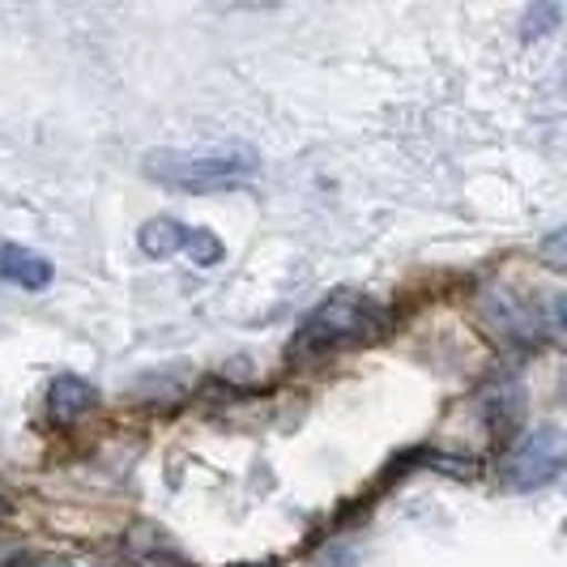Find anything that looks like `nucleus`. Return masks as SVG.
Masks as SVG:
<instances>
[{
    "instance_id": "20e7f679",
    "label": "nucleus",
    "mask_w": 567,
    "mask_h": 567,
    "mask_svg": "<svg viewBox=\"0 0 567 567\" xmlns=\"http://www.w3.org/2000/svg\"><path fill=\"white\" fill-rule=\"evenodd\" d=\"M124 559L128 567H193V559L158 525H133L124 534Z\"/></svg>"
},
{
    "instance_id": "9d476101",
    "label": "nucleus",
    "mask_w": 567,
    "mask_h": 567,
    "mask_svg": "<svg viewBox=\"0 0 567 567\" xmlns=\"http://www.w3.org/2000/svg\"><path fill=\"white\" fill-rule=\"evenodd\" d=\"M564 230H550V235H546V244H542L538 248V256L542 260H546V265H550V269H555V274H564L567 269V256H564Z\"/></svg>"
},
{
    "instance_id": "423d86ee",
    "label": "nucleus",
    "mask_w": 567,
    "mask_h": 567,
    "mask_svg": "<svg viewBox=\"0 0 567 567\" xmlns=\"http://www.w3.org/2000/svg\"><path fill=\"white\" fill-rule=\"evenodd\" d=\"M52 265L43 260L39 252H30V248H18V244H4L0 248V278L13 286H22V290H48L52 286Z\"/></svg>"
},
{
    "instance_id": "9b49d317",
    "label": "nucleus",
    "mask_w": 567,
    "mask_h": 567,
    "mask_svg": "<svg viewBox=\"0 0 567 567\" xmlns=\"http://www.w3.org/2000/svg\"><path fill=\"white\" fill-rule=\"evenodd\" d=\"M18 555H22V546H18V542H13V538H0V567H9L13 559H18Z\"/></svg>"
},
{
    "instance_id": "f257e3e1",
    "label": "nucleus",
    "mask_w": 567,
    "mask_h": 567,
    "mask_svg": "<svg viewBox=\"0 0 567 567\" xmlns=\"http://www.w3.org/2000/svg\"><path fill=\"white\" fill-rule=\"evenodd\" d=\"M393 316L384 303H375L371 295L359 290H333L329 299H320L312 316L299 324V333L290 341V359H320L341 346H371L389 333Z\"/></svg>"
},
{
    "instance_id": "f03ea898",
    "label": "nucleus",
    "mask_w": 567,
    "mask_h": 567,
    "mask_svg": "<svg viewBox=\"0 0 567 567\" xmlns=\"http://www.w3.org/2000/svg\"><path fill=\"white\" fill-rule=\"evenodd\" d=\"M142 171L175 193H223L244 184L256 171L252 150H214V154H188V150H150Z\"/></svg>"
},
{
    "instance_id": "1a4fd4ad",
    "label": "nucleus",
    "mask_w": 567,
    "mask_h": 567,
    "mask_svg": "<svg viewBox=\"0 0 567 567\" xmlns=\"http://www.w3.org/2000/svg\"><path fill=\"white\" fill-rule=\"evenodd\" d=\"M559 13H564L559 4H534V9L525 13V22H520V34H525V39H542L546 30L559 22Z\"/></svg>"
},
{
    "instance_id": "ddd939ff",
    "label": "nucleus",
    "mask_w": 567,
    "mask_h": 567,
    "mask_svg": "<svg viewBox=\"0 0 567 567\" xmlns=\"http://www.w3.org/2000/svg\"><path fill=\"white\" fill-rule=\"evenodd\" d=\"M235 567H274V564H235Z\"/></svg>"
},
{
    "instance_id": "0eeeda50",
    "label": "nucleus",
    "mask_w": 567,
    "mask_h": 567,
    "mask_svg": "<svg viewBox=\"0 0 567 567\" xmlns=\"http://www.w3.org/2000/svg\"><path fill=\"white\" fill-rule=\"evenodd\" d=\"M137 239H142L145 256L167 260V256H175L184 244H188V227H184V223H175V218H150Z\"/></svg>"
},
{
    "instance_id": "39448f33",
    "label": "nucleus",
    "mask_w": 567,
    "mask_h": 567,
    "mask_svg": "<svg viewBox=\"0 0 567 567\" xmlns=\"http://www.w3.org/2000/svg\"><path fill=\"white\" fill-rule=\"evenodd\" d=\"M94 401H99V393H94L90 380H82V375H56L52 389H48V414H52V423L69 426L85 419L94 410Z\"/></svg>"
},
{
    "instance_id": "6e6552de",
    "label": "nucleus",
    "mask_w": 567,
    "mask_h": 567,
    "mask_svg": "<svg viewBox=\"0 0 567 567\" xmlns=\"http://www.w3.org/2000/svg\"><path fill=\"white\" fill-rule=\"evenodd\" d=\"M197 265H218L223 260V239L214 230H188V244H184Z\"/></svg>"
},
{
    "instance_id": "f8f14e48",
    "label": "nucleus",
    "mask_w": 567,
    "mask_h": 567,
    "mask_svg": "<svg viewBox=\"0 0 567 567\" xmlns=\"http://www.w3.org/2000/svg\"><path fill=\"white\" fill-rule=\"evenodd\" d=\"M9 512H13V499H9V495H4V491H0V520H4V516H9Z\"/></svg>"
},
{
    "instance_id": "7ed1b4c3",
    "label": "nucleus",
    "mask_w": 567,
    "mask_h": 567,
    "mask_svg": "<svg viewBox=\"0 0 567 567\" xmlns=\"http://www.w3.org/2000/svg\"><path fill=\"white\" fill-rule=\"evenodd\" d=\"M559 474H564V431L559 426L529 431L504 456V486L512 491H534V486L555 483Z\"/></svg>"
}]
</instances>
